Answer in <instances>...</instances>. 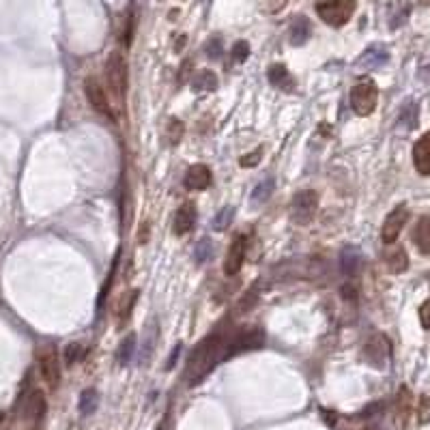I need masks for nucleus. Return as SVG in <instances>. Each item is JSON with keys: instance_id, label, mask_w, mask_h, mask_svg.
I'll return each instance as SVG.
<instances>
[{"instance_id": "obj_18", "label": "nucleus", "mask_w": 430, "mask_h": 430, "mask_svg": "<svg viewBox=\"0 0 430 430\" xmlns=\"http://www.w3.org/2000/svg\"><path fill=\"white\" fill-rule=\"evenodd\" d=\"M267 75H269V82L273 86H278L280 91H286V93L295 91V77L290 75V71L284 65H271Z\"/></svg>"}, {"instance_id": "obj_24", "label": "nucleus", "mask_w": 430, "mask_h": 430, "mask_svg": "<svg viewBox=\"0 0 430 430\" xmlns=\"http://www.w3.org/2000/svg\"><path fill=\"white\" fill-rule=\"evenodd\" d=\"M97 404H100V394H97V389H84L80 396V413L91 415L97 409Z\"/></svg>"}, {"instance_id": "obj_10", "label": "nucleus", "mask_w": 430, "mask_h": 430, "mask_svg": "<svg viewBox=\"0 0 430 430\" xmlns=\"http://www.w3.org/2000/svg\"><path fill=\"white\" fill-rule=\"evenodd\" d=\"M406 220H409V209H406L404 205L396 207L392 213L387 215L385 222H383V228H381V239H383L385 245L394 243V241L398 239V234H400V230L404 228Z\"/></svg>"}, {"instance_id": "obj_4", "label": "nucleus", "mask_w": 430, "mask_h": 430, "mask_svg": "<svg viewBox=\"0 0 430 430\" xmlns=\"http://www.w3.org/2000/svg\"><path fill=\"white\" fill-rule=\"evenodd\" d=\"M357 9L355 0H323L317 5V13L327 26H344Z\"/></svg>"}, {"instance_id": "obj_29", "label": "nucleus", "mask_w": 430, "mask_h": 430, "mask_svg": "<svg viewBox=\"0 0 430 430\" xmlns=\"http://www.w3.org/2000/svg\"><path fill=\"white\" fill-rule=\"evenodd\" d=\"M387 61V54L385 52H381V50H368L366 54H364V58H362V65L366 67V69H370V67H377V65H381V63H385Z\"/></svg>"}, {"instance_id": "obj_17", "label": "nucleus", "mask_w": 430, "mask_h": 430, "mask_svg": "<svg viewBox=\"0 0 430 430\" xmlns=\"http://www.w3.org/2000/svg\"><path fill=\"white\" fill-rule=\"evenodd\" d=\"M211 183V170L203 164H196V166H191L187 172H185V187L187 189H194V191H198V189H207Z\"/></svg>"}, {"instance_id": "obj_32", "label": "nucleus", "mask_w": 430, "mask_h": 430, "mask_svg": "<svg viewBox=\"0 0 430 430\" xmlns=\"http://www.w3.org/2000/svg\"><path fill=\"white\" fill-rule=\"evenodd\" d=\"M418 420H420V424H430V396H422L420 398Z\"/></svg>"}, {"instance_id": "obj_31", "label": "nucleus", "mask_w": 430, "mask_h": 430, "mask_svg": "<svg viewBox=\"0 0 430 430\" xmlns=\"http://www.w3.org/2000/svg\"><path fill=\"white\" fill-rule=\"evenodd\" d=\"M153 346H155V325H151L144 334V344H142V364H149L153 355Z\"/></svg>"}, {"instance_id": "obj_16", "label": "nucleus", "mask_w": 430, "mask_h": 430, "mask_svg": "<svg viewBox=\"0 0 430 430\" xmlns=\"http://www.w3.org/2000/svg\"><path fill=\"white\" fill-rule=\"evenodd\" d=\"M413 164L415 170L424 177H430V131H426L413 147Z\"/></svg>"}, {"instance_id": "obj_26", "label": "nucleus", "mask_w": 430, "mask_h": 430, "mask_svg": "<svg viewBox=\"0 0 430 430\" xmlns=\"http://www.w3.org/2000/svg\"><path fill=\"white\" fill-rule=\"evenodd\" d=\"M133 353H135V334H127L125 340L121 342V348H119V362L123 366H127L131 362Z\"/></svg>"}, {"instance_id": "obj_6", "label": "nucleus", "mask_w": 430, "mask_h": 430, "mask_svg": "<svg viewBox=\"0 0 430 430\" xmlns=\"http://www.w3.org/2000/svg\"><path fill=\"white\" fill-rule=\"evenodd\" d=\"M106 75L108 84L114 93V97L119 102H123V97L127 93V63L121 52H112L106 61Z\"/></svg>"}, {"instance_id": "obj_21", "label": "nucleus", "mask_w": 430, "mask_h": 430, "mask_svg": "<svg viewBox=\"0 0 430 430\" xmlns=\"http://www.w3.org/2000/svg\"><path fill=\"white\" fill-rule=\"evenodd\" d=\"M312 35V26L308 22V17L299 15L290 26V44L292 46H303Z\"/></svg>"}, {"instance_id": "obj_3", "label": "nucleus", "mask_w": 430, "mask_h": 430, "mask_svg": "<svg viewBox=\"0 0 430 430\" xmlns=\"http://www.w3.org/2000/svg\"><path fill=\"white\" fill-rule=\"evenodd\" d=\"M265 344V331L259 327L239 329L230 336L228 342H224V355L222 359H230L239 353H247V350H256Z\"/></svg>"}, {"instance_id": "obj_25", "label": "nucleus", "mask_w": 430, "mask_h": 430, "mask_svg": "<svg viewBox=\"0 0 430 430\" xmlns=\"http://www.w3.org/2000/svg\"><path fill=\"white\" fill-rule=\"evenodd\" d=\"M135 299H138V290H131L127 295H123L119 299V306H116V315H119L121 321H127L131 315V308L135 306Z\"/></svg>"}, {"instance_id": "obj_38", "label": "nucleus", "mask_w": 430, "mask_h": 430, "mask_svg": "<svg viewBox=\"0 0 430 430\" xmlns=\"http://www.w3.org/2000/svg\"><path fill=\"white\" fill-rule=\"evenodd\" d=\"M259 158H261V149H256V151L250 153V155H243V158H241V166H243V168L256 166V164H259Z\"/></svg>"}, {"instance_id": "obj_12", "label": "nucleus", "mask_w": 430, "mask_h": 430, "mask_svg": "<svg viewBox=\"0 0 430 430\" xmlns=\"http://www.w3.org/2000/svg\"><path fill=\"white\" fill-rule=\"evenodd\" d=\"M84 95H86V100H88L93 110H97L100 114H110L106 91H104L102 82L97 80V77H86L84 80Z\"/></svg>"}, {"instance_id": "obj_7", "label": "nucleus", "mask_w": 430, "mask_h": 430, "mask_svg": "<svg viewBox=\"0 0 430 430\" xmlns=\"http://www.w3.org/2000/svg\"><path fill=\"white\" fill-rule=\"evenodd\" d=\"M389 355H392V344L383 334H375L364 346V357L370 366L375 368H385L389 362Z\"/></svg>"}, {"instance_id": "obj_20", "label": "nucleus", "mask_w": 430, "mask_h": 430, "mask_svg": "<svg viewBox=\"0 0 430 430\" xmlns=\"http://www.w3.org/2000/svg\"><path fill=\"white\" fill-rule=\"evenodd\" d=\"M413 243L422 254L430 256V215H424V218L418 220L413 228Z\"/></svg>"}, {"instance_id": "obj_40", "label": "nucleus", "mask_w": 430, "mask_h": 430, "mask_svg": "<svg viewBox=\"0 0 430 430\" xmlns=\"http://www.w3.org/2000/svg\"><path fill=\"white\" fill-rule=\"evenodd\" d=\"M286 3H288V0H267V11L278 13V11H282L286 7Z\"/></svg>"}, {"instance_id": "obj_11", "label": "nucleus", "mask_w": 430, "mask_h": 430, "mask_svg": "<svg viewBox=\"0 0 430 430\" xmlns=\"http://www.w3.org/2000/svg\"><path fill=\"white\" fill-rule=\"evenodd\" d=\"M413 413V394L406 385L398 389L396 396V409H394V422L400 430H409V422H411Z\"/></svg>"}, {"instance_id": "obj_13", "label": "nucleus", "mask_w": 430, "mask_h": 430, "mask_svg": "<svg viewBox=\"0 0 430 430\" xmlns=\"http://www.w3.org/2000/svg\"><path fill=\"white\" fill-rule=\"evenodd\" d=\"M243 261H245V239L241 237H234L230 247H228V254H226V263H224V273L226 276H237L243 267Z\"/></svg>"}, {"instance_id": "obj_30", "label": "nucleus", "mask_w": 430, "mask_h": 430, "mask_svg": "<svg viewBox=\"0 0 430 430\" xmlns=\"http://www.w3.org/2000/svg\"><path fill=\"white\" fill-rule=\"evenodd\" d=\"M232 218H234V209H232V207L222 209L218 215H215V220H213V228H215V230H226V228H228V224L232 222Z\"/></svg>"}, {"instance_id": "obj_42", "label": "nucleus", "mask_w": 430, "mask_h": 430, "mask_svg": "<svg viewBox=\"0 0 430 430\" xmlns=\"http://www.w3.org/2000/svg\"><path fill=\"white\" fill-rule=\"evenodd\" d=\"M155 430H174V428H172V422H170V415H166Z\"/></svg>"}, {"instance_id": "obj_2", "label": "nucleus", "mask_w": 430, "mask_h": 430, "mask_svg": "<svg viewBox=\"0 0 430 430\" xmlns=\"http://www.w3.org/2000/svg\"><path fill=\"white\" fill-rule=\"evenodd\" d=\"M13 415H15V422L26 424L30 428H35L39 422H41L46 415V396L41 389H35V387L26 389V392L19 396V400L15 402Z\"/></svg>"}, {"instance_id": "obj_23", "label": "nucleus", "mask_w": 430, "mask_h": 430, "mask_svg": "<svg viewBox=\"0 0 430 430\" xmlns=\"http://www.w3.org/2000/svg\"><path fill=\"white\" fill-rule=\"evenodd\" d=\"M191 86H194V91H200V93L215 91V88H218V75H215L213 71H207V69L198 71L196 75H194Z\"/></svg>"}, {"instance_id": "obj_27", "label": "nucleus", "mask_w": 430, "mask_h": 430, "mask_svg": "<svg viewBox=\"0 0 430 430\" xmlns=\"http://www.w3.org/2000/svg\"><path fill=\"white\" fill-rule=\"evenodd\" d=\"M398 125H404L406 129H413L418 125V106L415 104H409V106L402 108Z\"/></svg>"}, {"instance_id": "obj_34", "label": "nucleus", "mask_w": 430, "mask_h": 430, "mask_svg": "<svg viewBox=\"0 0 430 430\" xmlns=\"http://www.w3.org/2000/svg\"><path fill=\"white\" fill-rule=\"evenodd\" d=\"M211 256H213L211 241H209V239H203V241L196 245V261H198V263H207Z\"/></svg>"}, {"instance_id": "obj_9", "label": "nucleus", "mask_w": 430, "mask_h": 430, "mask_svg": "<svg viewBox=\"0 0 430 430\" xmlns=\"http://www.w3.org/2000/svg\"><path fill=\"white\" fill-rule=\"evenodd\" d=\"M39 368H41V377L50 387H56L61 381V364H58V355L54 346H41L37 350Z\"/></svg>"}, {"instance_id": "obj_35", "label": "nucleus", "mask_w": 430, "mask_h": 430, "mask_svg": "<svg viewBox=\"0 0 430 430\" xmlns=\"http://www.w3.org/2000/svg\"><path fill=\"white\" fill-rule=\"evenodd\" d=\"M170 133H168V142L170 144H179V140H181V135H183V123L181 121H170Z\"/></svg>"}, {"instance_id": "obj_37", "label": "nucleus", "mask_w": 430, "mask_h": 430, "mask_svg": "<svg viewBox=\"0 0 430 430\" xmlns=\"http://www.w3.org/2000/svg\"><path fill=\"white\" fill-rule=\"evenodd\" d=\"M205 50H207V56L209 58H220L222 56V44H220V39H211Z\"/></svg>"}, {"instance_id": "obj_28", "label": "nucleus", "mask_w": 430, "mask_h": 430, "mask_svg": "<svg viewBox=\"0 0 430 430\" xmlns=\"http://www.w3.org/2000/svg\"><path fill=\"white\" fill-rule=\"evenodd\" d=\"M84 355H86V348H84L82 344L71 342V344L65 346V362H67L69 366H73V364H77V362H82Z\"/></svg>"}, {"instance_id": "obj_5", "label": "nucleus", "mask_w": 430, "mask_h": 430, "mask_svg": "<svg viewBox=\"0 0 430 430\" xmlns=\"http://www.w3.org/2000/svg\"><path fill=\"white\" fill-rule=\"evenodd\" d=\"M377 104H379V88L373 80H364L350 91V106H353L355 114L370 116L377 110Z\"/></svg>"}, {"instance_id": "obj_14", "label": "nucleus", "mask_w": 430, "mask_h": 430, "mask_svg": "<svg viewBox=\"0 0 430 430\" xmlns=\"http://www.w3.org/2000/svg\"><path fill=\"white\" fill-rule=\"evenodd\" d=\"M364 265V256H362V252L359 247L355 245H346L342 252H340V269L346 278H355L359 269Z\"/></svg>"}, {"instance_id": "obj_19", "label": "nucleus", "mask_w": 430, "mask_h": 430, "mask_svg": "<svg viewBox=\"0 0 430 430\" xmlns=\"http://www.w3.org/2000/svg\"><path fill=\"white\" fill-rule=\"evenodd\" d=\"M194 222H196V207L191 203L181 205V209L177 211V218H174V234H185L194 228Z\"/></svg>"}, {"instance_id": "obj_1", "label": "nucleus", "mask_w": 430, "mask_h": 430, "mask_svg": "<svg viewBox=\"0 0 430 430\" xmlns=\"http://www.w3.org/2000/svg\"><path fill=\"white\" fill-rule=\"evenodd\" d=\"M224 355V342H222V334L215 331V334L207 336L205 340H200L196 344V348L191 350L189 362H187V370H185V381L187 385H198L211 370L215 368Z\"/></svg>"}, {"instance_id": "obj_8", "label": "nucleus", "mask_w": 430, "mask_h": 430, "mask_svg": "<svg viewBox=\"0 0 430 430\" xmlns=\"http://www.w3.org/2000/svg\"><path fill=\"white\" fill-rule=\"evenodd\" d=\"M317 207H319V196L317 191L312 189H306V191H299L295 198H292V220L297 224H308L312 222L317 213Z\"/></svg>"}, {"instance_id": "obj_22", "label": "nucleus", "mask_w": 430, "mask_h": 430, "mask_svg": "<svg viewBox=\"0 0 430 430\" xmlns=\"http://www.w3.org/2000/svg\"><path fill=\"white\" fill-rule=\"evenodd\" d=\"M273 187H276V181H273L271 177L263 179L256 187H254L252 191V196H250V203L252 207L256 209V207H263L269 198H271V194H273Z\"/></svg>"}, {"instance_id": "obj_39", "label": "nucleus", "mask_w": 430, "mask_h": 430, "mask_svg": "<svg viewBox=\"0 0 430 430\" xmlns=\"http://www.w3.org/2000/svg\"><path fill=\"white\" fill-rule=\"evenodd\" d=\"M420 321L426 329H430V301H426L422 308H420Z\"/></svg>"}, {"instance_id": "obj_33", "label": "nucleus", "mask_w": 430, "mask_h": 430, "mask_svg": "<svg viewBox=\"0 0 430 430\" xmlns=\"http://www.w3.org/2000/svg\"><path fill=\"white\" fill-rule=\"evenodd\" d=\"M230 56L234 58V63H243L245 58L250 56V46L245 44V41H237L232 46V52H230Z\"/></svg>"}, {"instance_id": "obj_41", "label": "nucleus", "mask_w": 430, "mask_h": 430, "mask_svg": "<svg viewBox=\"0 0 430 430\" xmlns=\"http://www.w3.org/2000/svg\"><path fill=\"white\" fill-rule=\"evenodd\" d=\"M179 353H181V344H177V346H174L172 348V353H170V359H168V364H166V368L170 370L172 366H174V359H177L179 357Z\"/></svg>"}, {"instance_id": "obj_15", "label": "nucleus", "mask_w": 430, "mask_h": 430, "mask_svg": "<svg viewBox=\"0 0 430 430\" xmlns=\"http://www.w3.org/2000/svg\"><path fill=\"white\" fill-rule=\"evenodd\" d=\"M383 261H385V267L389 273H404L409 269V256H406V250L402 245L389 243L383 254Z\"/></svg>"}, {"instance_id": "obj_36", "label": "nucleus", "mask_w": 430, "mask_h": 430, "mask_svg": "<svg viewBox=\"0 0 430 430\" xmlns=\"http://www.w3.org/2000/svg\"><path fill=\"white\" fill-rule=\"evenodd\" d=\"M256 295H259V288L254 286V288L247 292V295H245V299H241V303H239V310H241V312H243V310H250L254 303L259 301V297H256Z\"/></svg>"}]
</instances>
